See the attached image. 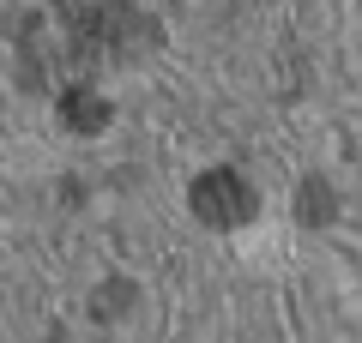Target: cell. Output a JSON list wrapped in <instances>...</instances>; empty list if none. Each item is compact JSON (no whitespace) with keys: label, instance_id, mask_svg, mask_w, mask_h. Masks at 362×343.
I'll return each mask as SVG.
<instances>
[{"label":"cell","instance_id":"obj_1","mask_svg":"<svg viewBox=\"0 0 362 343\" xmlns=\"http://www.w3.org/2000/svg\"><path fill=\"white\" fill-rule=\"evenodd\" d=\"M187 205H194L199 223L211 229H235L254 217V193L242 187V175H230V169H211V175L194 181V193H187Z\"/></svg>","mask_w":362,"mask_h":343},{"label":"cell","instance_id":"obj_2","mask_svg":"<svg viewBox=\"0 0 362 343\" xmlns=\"http://www.w3.org/2000/svg\"><path fill=\"white\" fill-rule=\"evenodd\" d=\"M61 121H66L73 133H97V127L109 121V102L97 97L90 85H66V90H61Z\"/></svg>","mask_w":362,"mask_h":343},{"label":"cell","instance_id":"obj_3","mask_svg":"<svg viewBox=\"0 0 362 343\" xmlns=\"http://www.w3.org/2000/svg\"><path fill=\"white\" fill-rule=\"evenodd\" d=\"M302 211H308V223H320V217L332 211V193H326V181H308V193H302Z\"/></svg>","mask_w":362,"mask_h":343}]
</instances>
